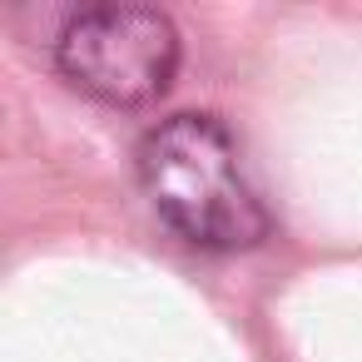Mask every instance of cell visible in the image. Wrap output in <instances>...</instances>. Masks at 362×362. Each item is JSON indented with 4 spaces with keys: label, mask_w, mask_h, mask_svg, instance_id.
Instances as JSON below:
<instances>
[{
    "label": "cell",
    "mask_w": 362,
    "mask_h": 362,
    "mask_svg": "<svg viewBox=\"0 0 362 362\" xmlns=\"http://www.w3.org/2000/svg\"><path fill=\"white\" fill-rule=\"evenodd\" d=\"M184 45L164 11L115 0V6H85L65 16L55 35V65L60 75L115 110H144L154 105L174 75H179Z\"/></svg>",
    "instance_id": "2"
},
{
    "label": "cell",
    "mask_w": 362,
    "mask_h": 362,
    "mask_svg": "<svg viewBox=\"0 0 362 362\" xmlns=\"http://www.w3.org/2000/svg\"><path fill=\"white\" fill-rule=\"evenodd\" d=\"M139 184L154 214L204 253H243L273 233V218L243 179L238 144L214 115H169L139 144Z\"/></svg>",
    "instance_id": "1"
}]
</instances>
